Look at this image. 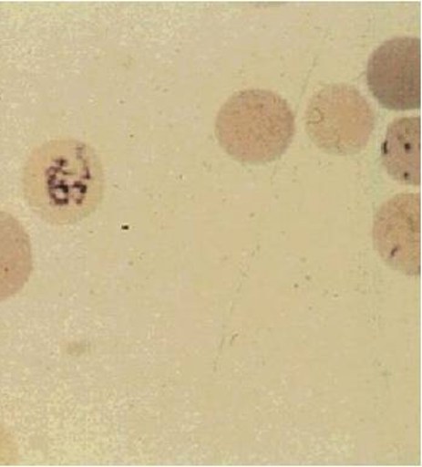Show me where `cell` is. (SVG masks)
Wrapping results in <instances>:
<instances>
[{
	"label": "cell",
	"mask_w": 422,
	"mask_h": 467,
	"mask_svg": "<svg viewBox=\"0 0 422 467\" xmlns=\"http://www.w3.org/2000/svg\"><path fill=\"white\" fill-rule=\"evenodd\" d=\"M22 186L37 216L51 224H75L103 201V165L85 142L58 139L33 150L25 165Z\"/></svg>",
	"instance_id": "6da1fadb"
},
{
	"label": "cell",
	"mask_w": 422,
	"mask_h": 467,
	"mask_svg": "<svg viewBox=\"0 0 422 467\" xmlns=\"http://www.w3.org/2000/svg\"><path fill=\"white\" fill-rule=\"evenodd\" d=\"M33 271L32 244L24 225L0 210V301L16 296Z\"/></svg>",
	"instance_id": "52a82bcc"
},
{
	"label": "cell",
	"mask_w": 422,
	"mask_h": 467,
	"mask_svg": "<svg viewBox=\"0 0 422 467\" xmlns=\"http://www.w3.org/2000/svg\"><path fill=\"white\" fill-rule=\"evenodd\" d=\"M367 86L383 108L394 111L421 107V40L397 36L386 41L371 55Z\"/></svg>",
	"instance_id": "277c9868"
},
{
	"label": "cell",
	"mask_w": 422,
	"mask_h": 467,
	"mask_svg": "<svg viewBox=\"0 0 422 467\" xmlns=\"http://www.w3.org/2000/svg\"><path fill=\"white\" fill-rule=\"evenodd\" d=\"M306 130L319 149L339 156L364 150L375 130L372 105L355 88L326 86L312 97L304 115Z\"/></svg>",
	"instance_id": "3957f363"
},
{
	"label": "cell",
	"mask_w": 422,
	"mask_h": 467,
	"mask_svg": "<svg viewBox=\"0 0 422 467\" xmlns=\"http://www.w3.org/2000/svg\"><path fill=\"white\" fill-rule=\"evenodd\" d=\"M375 247L383 261L407 275L421 271V197L398 194L380 207L373 227Z\"/></svg>",
	"instance_id": "5b68a950"
},
{
	"label": "cell",
	"mask_w": 422,
	"mask_h": 467,
	"mask_svg": "<svg viewBox=\"0 0 422 467\" xmlns=\"http://www.w3.org/2000/svg\"><path fill=\"white\" fill-rule=\"evenodd\" d=\"M216 134L233 160L248 164L270 163L292 144L295 117L288 101L273 90H241L218 112Z\"/></svg>",
	"instance_id": "7a4b0ae2"
},
{
	"label": "cell",
	"mask_w": 422,
	"mask_h": 467,
	"mask_svg": "<svg viewBox=\"0 0 422 467\" xmlns=\"http://www.w3.org/2000/svg\"><path fill=\"white\" fill-rule=\"evenodd\" d=\"M387 174L399 182L421 183V119L399 117L387 127L382 146Z\"/></svg>",
	"instance_id": "8992f818"
}]
</instances>
